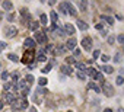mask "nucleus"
I'll return each instance as SVG.
<instances>
[{
  "label": "nucleus",
  "mask_w": 124,
  "mask_h": 112,
  "mask_svg": "<svg viewBox=\"0 0 124 112\" xmlns=\"http://www.w3.org/2000/svg\"><path fill=\"white\" fill-rule=\"evenodd\" d=\"M32 58H34V51H32V49H28V51L23 54V57H22V63L29 64V63L32 61Z\"/></svg>",
  "instance_id": "f257e3e1"
},
{
  "label": "nucleus",
  "mask_w": 124,
  "mask_h": 112,
  "mask_svg": "<svg viewBox=\"0 0 124 112\" xmlns=\"http://www.w3.org/2000/svg\"><path fill=\"white\" fill-rule=\"evenodd\" d=\"M82 47H83V49L91 51V48H92V39H91L89 36L83 38V39H82Z\"/></svg>",
  "instance_id": "f03ea898"
},
{
  "label": "nucleus",
  "mask_w": 124,
  "mask_h": 112,
  "mask_svg": "<svg viewBox=\"0 0 124 112\" xmlns=\"http://www.w3.org/2000/svg\"><path fill=\"white\" fill-rule=\"evenodd\" d=\"M102 89H104V93L107 95V96H112L114 95V89H112V86L109 84V83H104V86H102Z\"/></svg>",
  "instance_id": "7ed1b4c3"
},
{
  "label": "nucleus",
  "mask_w": 124,
  "mask_h": 112,
  "mask_svg": "<svg viewBox=\"0 0 124 112\" xmlns=\"http://www.w3.org/2000/svg\"><path fill=\"white\" fill-rule=\"evenodd\" d=\"M34 41H37V42H39V44H45V42H47V36H45V34L35 32V39H34Z\"/></svg>",
  "instance_id": "20e7f679"
},
{
  "label": "nucleus",
  "mask_w": 124,
  "mask_h": 112,
  "mask_svg": "<svg viewBox=\"0 0 124 112\" xmlns=\"http://www.w3.org/2000/svg\"><path fill=\"white\" fill-rule=\"evenodd\" d=\"M16 32H18V31H16V28H15V26H6V28H5V34H6L8 36H10V38H12V36H15V35H16Z\"/></svg>",
  "instance_id": "39448f33"
},
{
  "label": "nucleus",
  "mask_w": 124,
  "mask_h": 112,
  "mask_svg": "<svg viewBox=\"0 0 124 112\" xmlns=\"http://www.w3.org/2000/svg\"><path fill=\"white\" fill-rule=\"evenodd\" d=\"M23 47H26L28 49H32V48L35 47V41L31 39V38H26V39L23 41Z\"/></svg>",
  "instance_id": "423d86ee"
},
{
  "label": "nucleus",
  "mask_w": 124,
  "mask_h": 112,
  "mask_svg": "<svg viewBox=\"0 0 124 112\" xmlns=\"http://www.w3.org/2000/svg\"><path fill=\"white\" fill-rule=\"evenodd\" d=\"M64 29H66V32L69 35H75V32H76V29H75V26L72 23H64Z\"/></svg>",
  "instance_id": "0eeeda50"
},
{
  "label": "nucleus",
  "mask_w": 124,
  "mask_h": 112,
  "mask_svg": "<svg viewBox=\"0 0 124 112\" xmlns=\"http://www.w3.org/2000/svg\"><path fill=\"white\" fill-rule=\"evenodd\" d=\"M76 44H78V41H76L75 38H70V39H67V42H66V47H67V49H75Z\"/></svg>",
  "instance_id": "6e6552de"
},
{
  "label": "nucleus",
  "mask_w": 124,
  "mask_h": 112,
  "mask_svg": "<svg viewBox=\"0 0 124 112\" xmlns=\"http://www.w3.org/2000/svg\"><path fill=\"white\" fill-rule=\"evenodd\" d=\"M61 73H63V74H67V76H70V74H73V70H72V67H70V66L63 64V66H61Z\"/></svg>",
  "instance_id": "1a4fd4ad"
},
{
  "label": "nucleus",
  "mask_w": 124,
  "mask_h": 112,
  "mask_svg": "<svg viewBox=\"0 0 124 112\" xmlns=\"http://www.w3.org/2000/svg\"><path fill=\"white\" fill-rule=\"evenodd\" d=\"M58 10L63 13V15H67L69 13V7H67V3L64 2V3H60V6H58Z\"/></svg>",
  "instance_id": "9d476101"
},
{
  "label": "nucleus",
  "mask_w": 124,
  "mask_h": 112,
  "mask_svg": "<svg viewBox=\"0 0 124 112\" xmlns=\"http://www.w3.org/2000/svg\"><path fill=\"white\" fill-rule=\"evenodd\" d=\"M76 23H78V28H79L80 31H86V29L89 28V26H88V23H86V22H83V21H78Z\"/></svg>",
  "instance_id": "9b49d317"
},
{
  "label": "nucleus",
  "mask_w": 124,
  "mask_h": 112,
  "mask_svg": "<svg viewBox=\"0 0 124 112\" xmlns=\"http://www.w3.org/2000/svg\"><path fill=\"white\" fill-rule=\"evenodd\" d=\"M5 100L8 102V103H13L15 102V96H13V93H6V96H5Z\"/></svg>",
  "instance_id": "f8f14e48"
},
{
  "label": "nucleus",
  "mask_w": 124,
  "mask_h": 112,
  "mask_svg": "<svg viewBox=\"0 0 124 112\" xmlns=\"http://www.w3.org/2000/svg\"><path fill=\"white\" fill-rule=\"evenodd\" d=\"M54 63H55V61H54V60H51V63H50V64H47L41 71H42V73H45V74H47V73H50V71H51V67H53V64H54Z\"/></svg>",
  "instance_id": "ddd939ff"
},
{
  "label": "nucleus",
  "mask_w": 124,
  "mask_h": 112,
  "mask_svg": "<svg viewBox=\"0 0 124 112\" xmlns=\"http://www.w3.org/2000/svg\"><path fill=\"white\" fill-rule=\"evenodd\" d=\"M88 89H92V90H95L96 93H99V92H101V89H99V87H98V86H96L93 82H89V84H88Z\"/></svg>",
  "instance_id": "4468645a"
},
{
  "label": "nucleus",
  "mask_w": 124,
  "mask_h": 112,
  "mask_svg": "<svg viewBox=\"0 0 124 112\" xmlns=\"http://www.w3.org/2000/svg\"><path fill=\"white\" fill-rule=\"evenodd\" d=\"M86 5H88V3H86V0H80V2H78V6L80 7L82 12H86Z\"/></svg>",
  "instance_id": "2eb2a0df"
},
{
  "label": "nucleus",
  "mask_w": 124,
  "mask_h": 112,
  "mask_svg": "<svg viewBox=\"0 0 124 112\" xmlns=\"http://www.w3.org/2000/svg\"><path fill=\"white\" fill-rule=\"evenodd\" d=\"M2 7H3L5 10H10V9L13 7V5H12V2H3V3H2Z\"/></svg>",
  "instance_id": "dca6fc26"
},
{
  "label": "nucleus",
  "mask_w": 124,
  "mask_h": 112,
  "mask_svg": "<svg viewBox=\"0 0 124 112\" xmlns=\"http://www.w3.org/2000/svg\"><path fill=\"white\" fill-rule=\"evenodd\" d=\"M67 7H69V13H70L72 16H76V15H78V12H76V9L73 7L72 3H67Z\"/></svg>",
  "instance_id": "f3484780"
},
{
  "label": "nucleus",
  "mask_w": 124,
  "mask_h": 112,
  "mask_svg": "<svg viewBox=\"0 0 124 112\" xmlns=\"http://www.w3.org/2000/svg\"><path fill=\"white\" fill-rule=\"evenodd\" d=\"M76 67H78V71H80V73H85L86 71V66L83 63H76Z\"/></svg>",
  "instance_id": "a211bd4d"
},
{
  "label": "nucleus",
  "mask_w": 124,
  "mask_h": 112,
  "mask_svg": "<svg viewBox=\"0 0 124 112\" xmlns=\"http://www.w3.org/2000/svg\"><path fill=\"white\" fill-rule=\"evenodd\" d=\"M16 103H19L18 106H19L21 109H26V108H28V102H26V99H21V102H16Z\"/></svg>",
  "instance_id": "6ab92c4d"
},
{
  "label": "nucleus",
  "mask_w": 124,
  "mask_h": 112,
  "mask_svg": "<svg viewBox=\"0 0 124 112\" xmlns=\"http://www.w3.org/2000/svg\"><path fill=\"white\" fill-rule=\"evenodd\" d=\"M8 58L10 60V61H13V63H18L19 61V57L16 54H8Z\"/></svg>",
  "instance_id": "aec40b11"
},
{
  "label": "nucleus",
  "mask_w": 124,
  "mask_h": 112,
  "mask_svg": "<svg viewBox=\"0 0 124 112\" xmlns=\"http://www.w3.org/2000/svg\"><path fill=\"white\" fill-rule=\"evenodd\" d=\"M37 60H38V61H45V60H47V55H45V52H44V51H41V52L38 54Z\"/></svg>",
  "instance_id": "412c9836"
},
{
  "label": "nucleus",
  "mask_w": 124,
  "mask_h": 112,
  "mask_svg": "<svg viewBox=\"0 0 124 112\" xmlns=\"http://www.w3.org/2000/svg\"><path fill=\"white\" fill-rule=\"evenodd\" d=\"M121 60H123V55H121V52H117L115 55H114V63H121Z\"/></svg>",
  "instance_id": "4be33fe9"
},
{
  "label": "nucleus",
  "mask_w": 124,
  "mask_h": 112,
  "mask_svg": "<svg viewBox=\"0 0 124 112\" xmlns=\"http://www.w3.org/2000/svg\"><path fill=\"white\" fill-rule=\"evenodd\" d=\"M86 73H88L91 77H93V79H95V76H96V70L92 69V67H91V69H86Z\"/></svg>",
  "instance_id": "5701e85b"
},
{
  "label": "nucleus",
  "mask_w": 124,
  "mask_h": 112,
  "mask_svg": "<svg viewBox=\"0 0 124 112\" xmlns=\"http://www.w3.org/2000/svg\"><path fill=\"white\" fill-rule=\"evenodd\" d=\"M34 80H35V79H34V76H32V74H26L25 82H26L28 84H32V83H34Z\"/></svg>",
  "instance_id": "b1692460"
},
{
  "label": "nucleus",
  "mask_w": 124,
  "mask_h": 112,
  "mask_svg": "<svg viewBox=\"0 0 124 112\" xmlns=\"http://www.w3.org/2000/svg\"><path fill=\"white\" fill-rule=\"evenodd\" d=\"M101 19H104V21H107V22H108L109 25H112V23H114V19H112L111 16H105V15H102V16H101Z\"/></svg>",
  "instance_id": "393cba45"
},
{
  "label": "nucleus",
  "mask_w": 124,
  "mask_h": 112,
  "mask_svg": "<svg viewBox=\"0 0 124 112\" xmlns=\"http://www.w3.org/2000/svg\"><path fill=\"white\" fill-rule=\"evenodd\" d=\"M102 70H104V71H105V73H108V74H109V73H112V71H114V69H112V67H111V66H102Z\"/></svg>",
  "instance_id": "a878e982"
},
{
  "label": "nucleus",
  "mask_w": 124,
  "mask_h": 112,
  "mask_svg": "<svg viewBox=\"0 0 124 112\" xmlns=\"http://www.w3.org/2000/svg\"><path fill=\"white\" fill-rule=\"evenodd\" d=\"M47 82H48V80H47L45 77H39V79H38V83H39V86H45V84H47Z\"/></svg>",
  "instance_id": "bb28decb"
},
{
  "label": "nucleus",
  "mask_w": 124,
  "mask_h": 112,
  "mask_svg": "<svg viewBox=\"0 0 124 112\" xmlns=\"http://www.w3.org/2000/svg\"><path fill=\"white\" fill-rule=\"evenodd\" d=\"M50 18H51V21H53V23H55V22H57V19H58V18H57V13H55V12H51V15H50Z\"/></svg>",
  "instance_id": "cd10ccee"
},
{
  "label": "nucleus",
  "mask_w": 124,
  "mask_h": 112,
  "mask_svg": "<svg viewBox=\"0 0 124 112\" xmlns=\"http://www.w3.org/2000/svg\"><path fill=\"white\" fill-rule=\"evenodd\" d=\"M39 22L42 23V26H45V25H47V16H45V15H41V18H39Z\"/></svg>",
  "instance_id": "c85d7f7f"
},
{
  "label": "nucleus",
  "mask_w": 124,
  "mask_h": 112,
  "mask_svg": "<svg viewBox=\"0 0 124 112\" xmlns=\"http://www.w3.org/2000/svg\"><path fill=\"white\" fill-rule=\"evenodd\" d=\"M29 26H31V31H37L39 26V22H32V25H29Z\"/></svg>",
  "instance_id": "c756f323"
},
{
  "label": "nucleus",
  "mask_w": 124,
  "mask_h": 112,
  "mask_svg": "<svg viewBox=\"0 0 124 112\" xmlns=\"http://www.w3.org/2000/svg\"><path fill=\"white\" fill-rule=\"evenodd\" d=\"M115 83H117L118 86H121V84L124 83V80H123V76H118V77H117V80H115Z\"/></svg>",
  "instance_id": "7c9ffc66"
},
{
  "label": "nucleus",
  "mask_w": 124,
  "mask_h": 112,
  "mask_svg": "<svg viewBox=\"0 0 124 112\" xmlns=\"http://www.w3.org/2000/svg\"><path fill=\"white\" fill-rule=\"evenodd\" d=\"M78 79H79V80H85V79H86L85 73H80V71H78Z\"/></svg>",
  "instance_id": "2f4dec72"
},
{
  "label": "nucleus",
  "mask_w": 124,
  "mask_h": 112,
  "mask_svg": "<svg viewBox=\"0 0 124 112\" xmlns=\"http://www.w3.org/2000/svg\"><path fill=\"white\" fill-rule=\"evenodd\" d=\"M37 93H38V95H45V93H47V90H45V89H42V87H38V89H37Z\"/></svg>",
  "instance_id": "473e14b6"
},
{
  "label": "nucleus",
  "mask_w": 124,
  "mask_h": 112,
  "mask_svg": "<svg viewBox=\"0 0 124 112\" xmlns=\"http://www.w3.org/2000/svg\"><path fill=\"white\" fill-rule=\"evenodd\" d=\"M6 47H8V45H6V42H5V41H0V52H2Z\"/></svg>",
  "instance_id": "72a5a7b5"
},
{
  "label": "nucleus",
  "mask_w": 124,
  "mask_h": 112,
  "mask_svg": "<svg viewBox=\"0 0 124 112\" xmlns=\"http://www.w3.org/2000/svg\"><path fill=\"white\" fill-rule=\"evenodd\" d=\"M114 41H115L114 35H109V36H108V44H109V45H112V44H114Z\"/></svg>",
  "instance_id": "f704fd0d"
},
{
  "label": "nucleus",
  "mask_w": 124,
  "mask_h": 112,
  "mask_svg": "<svg viewBox=\"0 0 124 112\" xmlns=\"http://www.w3.org/2000/svg\"><path fill=\"white\" fill-rule=\"evenodd\" d=\"M18 87L25 89V87H26V82H25V80H19V86H18Z\"/></svg>",
  "instance_id": "c9c22d12"
},
{
  "label": "nucleus",
  "mask_w": 124,
  "mask_h": 112,
  "mask_svg": "<svg viewBox=\"0 0 124 112\" xmlns=\"http://www.w3.org/2000/svg\"><path fill=\"white\" fill-rule=\"evenodd\" d=\"M95 79H98L99 82H104V76H102L101 73H96V76H95Z\"/></svg>",
  "instance_id": "e433bc0d"
},
{
  "label": "nucleus",
  "mask_w": 124,
  "mask_h": 112,
  "mask_svg": "<svg viewBox=\"0 0 124 112\" xmlns=\"http://www.w3.org/2000/svg\"><path fill=\"white\" fill-rule=\"evenodd\" d=\"M8 77H9V73H8V71H3V73H2V79H3V80H8Z\"/></svg>",
  "instance_id": "4c0bfd02"
},
{
  "label": "nucleus",
  "mask_w": 124,
  "mask_h": 112,
  "mask_svg": "<svg viewBox=\"0 0 124 112\" xmlns=\"http://www.w3.org/2000/svg\"><path fill=\"white\" fill-rule=\"evenodd\" d=\"M29 93V87H25V89H22V96H26Z\"/></svg>",
  "instance_id": "58836bf2"
},
{
  "label": "nucleus",
  "mask_w": 124,
  "mask_h": 112,
  "mask_svg": "<svg viewBox=\"0 0 124 112\" xmlns=\"http://www.w3.org/2000/svg\"><path fill=\"white\" fill-rule=\"evenodd\" d=\"M101 60H102L104 63H107V61L109 60V57H108V55H105V54H104V55H101Z\"/></svg>",
  "instance_id": "ea45409f"
},
{
  "label": "nucleus",
  "mask_w": 124,
  "mask_h": 112,
  "mask_svg": "<svg viewBox=\"0 0 124 112\" xmlns=\"http://www.w3.org/2000/svg\"><path fill=\"white\" fill-rule=\"evenodd\" d=\"M99 55H101V51H99V49H96V51H93V58H98V57H99Z\"/></svg>",
  "instance_id": "a19ab883"
},
{
  "label": "nucleus",
  "mask_w": 124,
  "mask_h": 112,
  "mask_svg": "<svg viewBox=\"0 0 124 112\" xmlns=\"http://www.w3.org/2000/svg\"><path fill=\"white\" fill-rule=\"evenodd\" d=\"M12 79H13L15 82H18V79H19V73H13V74H12Z\"/></svg>",
  "instance_id": "79ce46f5"
},
{
  "label": "nucleus",
  "mask_w": 124,
  "mask_h": 112,
  "mask_svg": "<svg viewBox=\"0 0 124 112\" xmlns=\"http://www.w3.org/2000/svg\"><path fill=\"white\" fill-rule=\"evenodd\" d=\"M10 87H12V83H9V82H6V83H5V90H9Z\"/></svg>",
  "instance_id": "37998d69"
},
{
  "label": "nucleus",
  "mask_w": 124,
  "mask_h": 112,
  "mask_svg": "<svg viewBox=\"0 0 124 112\" xmlns=\"http://www.w3.org/2000/svg\"><path fill=\"white\" fill-rule=\"evenodd\" d=\"M13 19H15V13H10V15L8 16V21H9V22H12Z\"/></svg>",
  "instance_id": "c03bdc74"
},
{
  "label": "nucleus",
  "mask_w": 124,
  "mask_h": 112,
  "mask_svg": "<svg viewBox=\"0 0 124 112\" xmlns=\"http://www.w3.org/2000/svg\"><path fill=\"white\" fill-rule=\"evenodd\" d=\"M118 42L120 44H124V35H118Z\"/></svg>",
  "instance_id": "a18cd8bd"
},
{
  "label": "nucleus",
  "mask_w": 124,
  "mask_h": 112,
  "mask_svg": "<svg viewBox=\"0 0 124 112\" xmlns=\"http://www.w3.org/2000/svg\"><path fill=\"white\" fill-rule=\"evenodd\" d=\"M63 51H64V48H63V45H60V47L57 48V52H58V54H61V52H63Z\"/></svg>",
  "instance_id": "49530a36"
},
{
  "label": "nucleus",
  "mask_w": 124,
  "mask_h": 112,
  "mask_svg": "<svg viewBox=\"0 0 124 112\" xmlns=\"http://www.w3.org/2000/svg\"><path fill=\"white\" fill-rule=\"evenodd\" d=\"M96 29H98V31H102V29H104V25H102V23H98V25H96Z\"/></svg>",
  "instance_id": "de8ad7c7"
},
{
  "label": "nucleus",
  "mask_w": 124,
  "mask_h": 112,
  "mask_svg": "<svg viewBox=\"0 0 124 112\" xmlns=\"http://www.w3.org/2000/svg\"><path fill=\"white\" fill-rule=\"evenodd\" d=\"M66 60H67V63H69V64H72V63H75V60H73V57H67Z\"/></svg>",
  "instance_id": "09e8293b"
},
{
  "label": "nucleus",
  "mask_w": 124,
  "mask_h": 112,
  "mask_svg": "<svg viewBox=\"0 0 124 112\" xmlns=\"http://www.w3.org/2000/svg\"><path fill=\"white\" fill-rule=\"evenodd\" d=\"M57 34H58V36H64V32L61 29H57Z\"/></svg>",
  "instance_id": "8fccbe9b"
},
{
  "label": "nucleus",
  "mask_w": 124,
  "mask_h": 112,
  "mask_svg": "<svg viewBox=\"0 0 124 112\" xmlns=\"http://www.w3.org/2000/svg\"><path fill=\"white\" fill-rule=\"evenodd\" d=\"M75 55H76V57H79V55H80V51H79V49H75Z\"/></svg>",
  "instance_id": "3c124183"
},
{
  "label": "nucleus",
  "mask_w": 124,
  "mask_h": 112,
  "mask_svg": "<svg viewBox=\"0 0 124 112\" xmlns=\"http://www.w3.org/2000/svg\"><path fill=\"white\" fill-rule=\"evenodd\" d=\"M28 112H37V109H35V108H34V106H31V108H29V111H28Z\"/></svg>",
  "instance_id": "603ef678"
},
{
  "label": "nucleus",
  "mask_w": 124,
  "mask_h": 112,
  "mask_svg": "<svg viewBox=\"0 0 124 112\" xmlns=\"http://www.w3.org/2000/svg\"><path fill=\"white\" fill-rule=\"evenodd\" d=\"M107 34H108V32H107L105 29H102V36H107Z\"/></svg>",
  "instance_id": "864d4df0"
},
{
  "label": "nucleus",
  "mask_w": 124,
  "mask_h": 112,
  "mask_svg": "<svg viewBox=\"0 0 124 112\" xmlns=\"http://www.w3.org/2000/svg\"><path fill=\"white\" fill-rule=\"evenodd\" d=\"M104 112H112V109H108L107 108V109H104Z\"/></svg>",
  "instance_id": "5fc2aeb1"
},
{
  "label": "nucleus",
  "mask_w": 124,
  "mask_h": 112,
  "mask_svg": "<svg viewBox=\"0 0 124 112\" xmlns=\"http://www.w3.org/2000/svg\"><path fill=\"white\" fill-rule=\"evenodd\" d=\"M117 112H124V109H123V108H118V111H117Z\"/></svg>",
  "instance_id": "6e6d98bb"
},
{
  "label": "nucleus",
  "mask_w": 124,
  "mask_h": 112,
  "mask_svg": "<svg viewBox=\"0 0 124 112\" xmlns=\"http://www.w3.org/2000/svg\"><path fill=\"white\" fill-rule=\"evenodd\" d=\"M3 108V100H0V109Z\"/></svg>",
  "instance_id": "4d7b16f0"
},
{
  "label": "nucleus",
  "mask_w": 124,
  "mask_h": 112,
  "mask_svg": "<svg viewBox=\"0 0 124 112\" xmlns=\"http://www.w3.org/2000/svg\"><path fill=\"white\" fill-rule=\"evenodd\" d=\"M2 16H3V15H2V12H0V19H2Z\"/></svg>",
  "instance_id": "13d9d810"
},
{
  "label": "nucleus",
  "mask_w": 124,
  "mask_h": 112,
  "mask_svg": "<svg viewBox=\"0 0 124 112\" xmlns=\"http://www.w3.org/2000/svg\"><path fill=\"white\" fill-rule=\"evenodd\" d=\"M67 112H73V111H67Z\"/></svg>",
  "instance_id": "bf43d9fd"
}]
</instances>
